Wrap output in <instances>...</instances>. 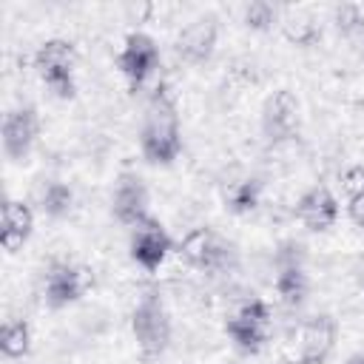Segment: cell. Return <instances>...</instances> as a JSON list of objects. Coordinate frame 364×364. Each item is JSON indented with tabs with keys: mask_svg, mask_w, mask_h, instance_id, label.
Here are the masks:
<instances>
[{
	"mask_svg": "<svg viewBox=\"0 0 364 364\" xmlns=\"http://www.w3.org/2000/svg\"><path fill=\"white\" fill-rule=\"evenodd\" d=\"M171 250H173V242H171L168 230H165L156 219H151V216H148L142 225L134 228L131 242H128L131 259H134L145 273H156V270L165 264V259L171 256Z\"/></svg>",
	"mask_w": 364,
	"mask_h": 364,
	"instance_id": "obj_10",
	"label": "cell"
},
{
	"mask_svg": "<svg viewBox=\"0 0 364 364\" xmlns=\"http://www.w3.org/2000/svg\"><path fill=\"white\" fill-rule=\"evenodd\" d=\"M117 68L125 77V82L136 91L145 85V80L159 68V46L145 31H131L117 51Z\"/></svg>",
	"mask_w": 364,
	"mask_h": 364,
	"instance_id": "obj_7",
	"label": "cell"
},
{
	"mask_svg": "<svg viewBox=\"0 0 364 364\" xmlns=\"http://www.w3.org/2000/svg\"><path fill=\"white\" fill-rule=\"evenodd\" d=\"M279 28H282V37L287 43L301 46V48L316 46L321 40V23H318V17L310 9H304V6H287L282 11V17H279Z\"/></svg>",
	"mask_w": 364,
	"mask_h": 364,
	"instance_id": "obj_17",
	"label": "cell"
},
{
	"mask_svg": "<svg viewBox=\"0 0 364 364\" xmlns=\"http://www.w3.org/2000/svg\"><path fill=\"white\" fill-rule=\"evenodd\" d=\"M361 20H364V9L355 6V3H341L333 9V23L341 34H350L355 28H361Z\"/></svg>",
	"mask_w": 364,
	"mask_h": 364,
	"instance_id": "obj_22",
	"label": "cell"
},
{
	"mask_svg": "<svg viewBox=\"0 0 364 364\" xmlns=\"http://www.w3.org/2000/svg\"><path fill=\"white\" fill-rule=\"evenodd\" d=\"M296 219L307 230H313V233H321V230L333 228L336 219H338V199H336V193L327 185L307 188L299 196V202H296Z\"/></svg>",
	"mask_w": 364,
	"mask_h": 364,
	"instance_id": "obj_15",
	"label": "cell"
},
{
	"mask_svg": "<svg viewBox=\"0 0 364 364\" xmlns=\"http://www.w3.org/2000/svg\"><path fill=\"white\" fill-rule=\"evenodd\" d=\"M270 321H273V313H270V304L262 301V299H247L242 301L225 321V333L228 338L236 344V350L253 355L264 347V341L270 338Z\"/></svg>",
	"mask_w": 364,
	"mask_h": 364,
	"instance_id": "obj_5",
	"label": "cell"
},
{
	"mask_svg": "<svg viewBox=\"0 0 364 364\" xmlns=\"http://www.w3.org/2000/svg\"><path fill=\"white\" fill-rule=\"evenodd\" d=\"M347 216L353 219V225H355V228H361V230H364V191L350 196V202H347Z\"/></svg>",
	"mask_w": 364,
	"mask_h": 364,
	"instance_id": "obj_24",
	"label": "cell"
},
{
	"mask_svg": "<svg viewBox=\"0 0 364 364\" xmlns=\"http://www.w3.org/2000/svg\"><path fill=\"white\" fill-rule=\"evenodd\" d=\"M299 245H290L287 250H279L276 256V276H273V290L284 307H299L304 304L310 293V282L301 264V256L296 253Z\"/></svg>",
	"mask_w": 364,
	"mask_h": 364,
	"instance_id": "obj_12",
	"label": "cell"
},
{
	"mask_svg": "<svg viewBox=\"0 0 364 364\" xmlns=\"http://www.w3.org/2000/svg\"><path fill=\"white\" fill-rule=\"evenodd\" d=\"M31 350V327L26 318H9L0 327V353L6 358H23Z\"/></svg>",
	"mask_w": 364,
	"mask_h": 364,
	"instance_id": "obj_19",
	"label": "cell"
},
{
	"mask_svg": "<svg viewBox=\"0 0 364 364\" xmlns=\"http://www.w3.org/2000/svg\"><path fill=\"white\" fill-rule=\"evenodd\" d=\"M111 210L117 222L136 228L148 219V188L136 173H122L117 179L114 196H111Z\"/></svg>",
	"mask_w": 364,
	"mask_h": 364,
	"instance_id": "obj_14",
	"label": "cell"
},
{
	"mask_svg": "<svg viewBox=\"0 0 364 364\" xmlns=\"http://www.w3.org/2000/svg\"><path fill=\"white\" fill-rule=\"evenodd\" d=\"M34 230V213L23 199H6L0 210V245L9 253H17Z\"/></svg>",
	"mask_w": 364,
	"mask_h": 364,
	"instance_id": "obj_16",
	"label": "cell"
},
{
	"mask_svg": "<svg viewBox=\"0 0 364 364\" xmlns=\"http://www.w3.org/2000/svg\"><path fill=\"white\" fill-rule=\"evenodd\" d=\"M336 336L338 327L330 313L310 316L307 321H301L296 330L287 333L282 355L287 364H324L336 347Z\"/></svg>",
	"mask_w": 364,
	"mask_h": 364,
	"instance_id": "obj_2",
	"label": "cell"
},
{
	"mask_svg": "<svg viewBox=\"0 0 364 364\" xmlns=\"http://www.w3.org/2000/svg\"><path fill=\"white\" fill-rule=\"evenodd\" d=\"M151 11H154V6H151V3H142V6H128V9H125L128 23H142V20H145Z\"/></svg>",
	"mask_w": 364,
	"mask_h": 364,
	"instance_id": "obj_25",
	"label": "cell"
},
{
	"mask_svg": "<svg viewBox=\"0 0 364 364\" xmlns=\"http://www.w3.org/2000/svg\"><path fill=\"white\" fill-rule=\"evenodd\" d=\"M358 31H361V37H364V20H361V28H358Z\"/></svg>",
	"mask_w": 364,
	"mask_h": 364,
	"instance_id": "obj_27",
	"label": "cell"
},
{
	"mask_svg": "<svg viewBox=\"0 0 364 364\" xmlns=\"http://www.w3.org/2000/svg\"><path fill=\"white\" fill-rule=\"evenodd\" d=\"M34 71L54 97H60V100L74 97V91H77V82H74L77 51L68 40H60V37L46 40L34 51Z\"/></svg>",
	"mask_w": 364,
	"mask_h": 364,
	"instance_id": "obj_4",
	"label": "cell"
},
{
	"mask_svg": "<svg viewBox=\"0 0 364 364\" xmlns=\"http://www.w3.org/2000/svg\"><path fill=\"white\" fill-rule=\"evenodd\" d=\"M301 125V108L290 88L273 91L262 105V134L267 142L282 145L299 134Z\"/></svg>",
	"mask_w": 364,
	"mask_h": 364,
	"instance_id": "obj_9",
	"label": "cell"
},
{
	"mask_svg": "<svg viewBox=\"0 0 364 364\" xmlns=\"http://www.w3.org/2000/svg\"><path fill=\"white\" fill-rule=\"evenodd\" d=\"M341 188L353 196V193H361L364 191V165H353L341 173Z\"/></svg>",
	"mask_w": 364,
	"mask_h": 364,
	"instance_id": "obj_23",
	"label": "cell"
},
{
	"mask_svg": "<svg viewBox=\"0 0 364 364\" xmlns=\"http://www.w3.org/2000/svg\"><path fill=\"white\" fill-rule=\"evenodd\" d=\"M71 205H74V191L65 182H46L43 185V191H40V208H43V213L60 219V216H65L71 210Z\"/></svg>",
	"mask_w": 364,
	"mask_h": 364,
	"instance_id": "obj_20",
	"label": "cell"
},
{
	"mask_svg": "<svg viewBox=\"0 0 364 364\" xmlns=\"http://www.w3.org/2000/svg\"><path fill=\"white\" fill-rule=\"evenodd\" d=\"M139 151L151 165H171L182 154V128H179V108L173 88L162 80L151 91L142 131H139Z\"/></svg>",
	"mask_w": 364,
	"mask_h": 364,
	"instance_id": "obj_1",
	"label": "cell"
},
{
	"mask_svg": "<svg viewBox=\"0 0 364 364\" xmlns=\"http://www.w3.org/2000/svg\"><path fill=\"white\" fill-rule=\"evenodd\" d=\"M347 364H364V353H353V355L347 358Z\"/></svg>",
	"mask_w": 364,
	"mask_h": 364,
	"instance_id": "obj_26",
	"label": "cell"
},
{
	"mask_svg": "<svg viewBox=\"0 0 364 364\" xmlns=\"http://www.w3.org/2000/svg\"><path fill=\"white\" fill-rule=\"evenodd\" d=\"M94 287V273L85 264L54 262L43 276V299L51 310L68 307Z\"/></svg>",
	"mask_w": 364,
	"mask_h": 364,
	"instance_id": "obj_6",
	"label": "cell"
},
{
	"mask_svg": "<svg viewBox=\"0 0 364 364\" xmlns=\"http://www.w3.org/2000/svg\"><path fill=\"white\" fill-rule=\"evenodd\" d=\"M40 134V117L34 105H17L3 117V151L11 162H23Z\"/></svg>",
	"mask_w": 364,
	"mask_h": 364,
	"instance_id": "obj_11",
	"label": "cell"
},
{
	"mask_svg": "<svg viewBox=\"0 0 364 364\" xmlns=\"http://www.w3.org/2000/svg\"><path fill=\"white\" fill-rule=\"evenodd\" d=\"M216 40H219V23L216 17H196L188 26H182V31L176 34V54L191 63V65H202L213 57L216 51Z\"/></svg>",
	"mask_w": 364,
	"mask_h": 364,
	"instance_id": "obj_13",
	"label": "cell"
},
{
	"mask_svg": "<svg viewBox=\"0 0 364 364\" xmlns=\"http://www.w3.org/2000/svg\"><path fill=\"white\" fill-rule=\"evenodd\" d=\"M179 259L196 270H222L230 259V245L208 225L188 230L176 245Z\"/></svg>",
	"mask_w": 364,
	"mask_h": 364,
	"instance_id": "obj_8",
	"label": "cell"
},
{
	"mask_svg": "<svg viewBox=\"0 0 364 364\" xmlns=\"http://www.w3.org/2000/svg\"><path fill=\"white\" fill-rule=\"evenodd\" d=\"M276 20H279V11H276V6L267 3V0H253V3L245 9V26L253 28V31H267Z\"/></svg>",
	"mask_w": 364,
	"mask_h": 364,
	"instance_id": "obj_21",
	"label": "cell"
},
{
	"mask_svg": "<svg viewBox=\"0 0 364 364\" xmlns=\"http://www.w3.org/2000/svg\"><path fill=\"white\" fill-rule=\"evenodd\" d=\"M259 202H262V182L256 176H242L222 185V205L236 216L256 210Z\"/></svg>",
	"mask_w": 364,
	"mask_h": 364,
	"instance_id": "obj_18",
	"label": "cell"
},
{
	"mask_svg": "<svg viewBox=\"0 0 364 364\" xmlns=\"http://www.w3.org/2000/svg\"><path fill=\"white\" fill-rule=\"evenodd\" d=\"M131 333L145 361L159 358L171 344V316L156 293H145L131 313Z\"/></svg>",
	"mask_w": 364,
	"mask_h": 364,
	"instance_id": "obj_3",
	"label": "cell"
}]
</instances>
